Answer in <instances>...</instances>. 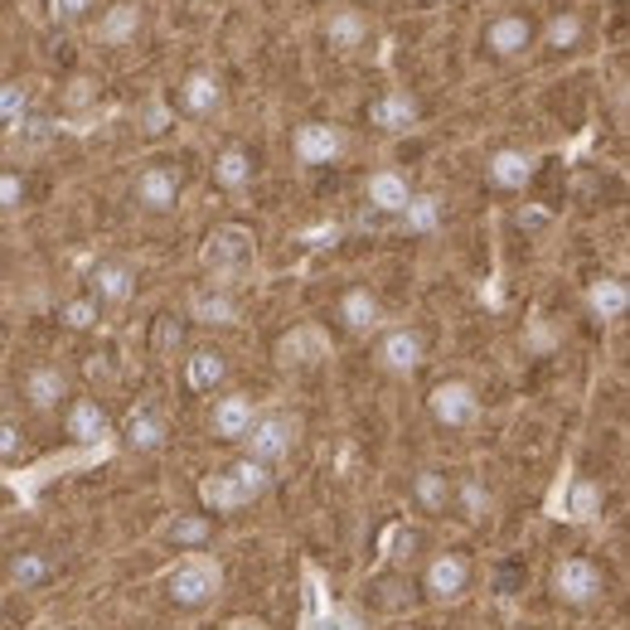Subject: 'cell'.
<instances>
[{"label":"cell","mask_w":630,"mask_h":630,"mask_svg":"<svg viewBox=\"0 0 630 630\" xmlns=\"http://www.w3.org/2000/svg\"><path fill=\"white\" fill-rule=\"evenodd\" d=\"M417 121H422V102H417V93H408V88H388L369 102V127L373 131L403 137V131H412Z\"/></svg>","instance_id":"13"},{"label":"cell","mask_w":630,"mask_h":630,"mask_svg":"<svg viewBox=\"0 0 630 630\" xmlns=\"http://www.w3.org/2000/svg\"><path fill=\"white\" fill-rule=\"evenodd\" d=\"M165 417L161 412H151V408H137L127 422H121V442L131 446V452H161L165 446Z\"/></svg>","instance_id":"29"},{"label":"cell","mask_w":630,"mask_h":630,"mask_svg":"<svg viewBox=\"0 0 630 630\" xmlns=\"http://www.w3.org/2000/svg\"><path fill=\"white\" fill-rule=\"evenodd\" d=\"M363 199H369V209L373 214H403L408 209V199H412V185L398 170H373L369 175V185H363Z\"/></svg>","instance_id":"26"},{"label":"cell","mask_w":630,"mask_h":630,"mask_svg":"<svg viewBox=\"0 0 630 630\" xmlns=\"http://www.w3.org/2000/svg\"><path fill=\"white\" fill-rule=\"evenodd\" d=\"M131 204L141 214H170L180 204V175L170 165H141V175L131 180Z\"/></svg>","instance_id":"10"},{"label":"cell","mask_w":630,"mask_h":630,"mask_svg":"<svg viewBox=\"0 0 630 630\" xmlns=\"http://www.w3.org/2000/svg\"><path fill=\"white\" fill-rule=\"evenodd\" d=\"M543 48H553V54H577L582 44H587V15L582 10H557V15L539 30Z\"/></svg>","instance_id":"27"},{"label":"cell","mask_w":630,"mask_h":630,"mask_svg":"<svg viewBox=\"0 0 630 630\" xmlns=\"http://www.w3.org/2000/svg\"><path fill=\"white\" fill-rule=\"evenodd\" d=\"M383 373H417L427 363V335L412 330V325H398V330H383L379 349H373Z\"/></svg>","instance_id":"9"},{"label":"cell","mask_w":630,"mask_h":630,"mask_svg":"<svg viewBox=\"0 0 630 630\" xmlns=\"http://www.w3.org/2000/svg\"><path fill=\"white\" fill-rule=\"evenodd\" d=\"M224 630H272L267 621H252V616H238V621H228Z\"/></svg>","instance_id":"47"},{"label":"cell","mask_w":630,"mask_h":630,"mask_svg":"<svg viewBox=\"0 0 630 630\" xmlns=\"http://www.w3.org/2000/svg\"><path fill=\"white\" fill-rule=\"evenodd\" d=\"M165 591H170V601L175 606L199 611V606L218 601V591H224V567H218L214 557H204V553H189L165 573Z\"/></svg>","instance_id":"2"},{"label":"cell","mask_w":630,"mask_h":630,"mask_svg":"<svg viewBox=\"0 0 630 630\" xmlns=\"http://www.w3.org/2000/svg\"><path fill=\"white\" fill-rule=\"evenodd\" d=\"M272 355L282 369H315V363L330 355V339H325V330H315V325H296V330H286L276 339Z\"/></svg>","instance_id":"17"},{"label":"cell","mask_w":630,"mask_h":630,"mask_svg":"<svg viewBox=\"0 0 630 630\" xmlns=\"http://www.w3.org/2000/svg\"><path fill=\"white\" fill-rule=\"evenodd\" d=\"M252 175H258V161H252L248 145H224L214 155V185L224 194H242L252 185Z\"/></svg>","instance_id":"25"},{"label":"cell","mask_w":630,"mask_h":630,"mask_svg":"<svg viewBox=\"0 0 630 630\" xmlns=\"http://www.w3.org/2000/svg\"><path fill=\"white\" fill-rule=\"evenodd\" d=\"M252 252H258V238L248 224H218L199 248V267L214 276V286H228L238 272L252 267Z\"/></svg>","instance_id":"1"},{"label":"cell","mask_w":630,"mask_h":630,"mask_svg":"<svg viewBox=\"0 0 630 630\" xmlns=\"http://www.w3.org/2000/svg\"><path fill=\"white\" fill-rule=\"evenodd\" d=\"M412 500L422 509H446L452 504V476L446 470H417L412 476Z\"/></svg>","instance_id":"33"},{"label":"cell","mask_w":630,"mask_h":630,"mask_svg":"<svg viewBox=\"0 0 630 630\" xmlns=\"http://www.w3.org/2000/svg\"><path fill=\"white\" fill-rule=\"evenodd\" d=\"M93 15H97V0H44V20L54 30H73V24H83Z\"/></svg>","instance_id":"39"},{"label":"cell","mask_w":630,"mask_h":630,"mask_svg":"<svg viewBox=\"0 0 630 630\" xmlns=\"http://www.w3.org/2000/svg\"><path fill=\"white\" fill-rule=\"evenodd\" d=\"M252 417H258V403H252L248 393H224V398H214L209 427H214L218 442H242L252 427Z\"/></svg>","instance_id":"21"},{"label":"cell","mask_w":630,"mask_h":630,"mask_svg":"<svg viewBox=\"0 0 630 630\" xmlns=\"http://www.w3.org/2000/svg\"><path fill=\"white\" fill-rule=\"evenodd\" d=\"M533 44H539V24H533V15H524V10H500V15L480 30V48L495 64H519V58H529Z\"/></svg>","instance_id":"3"},{"label":"cell","mask_w":630,"mask_h":630,"mask_svg":"<svg viewBox=\"0 0 630 630\" xmlns=\"http://www.w3.org/2000/svg\"><path fill=\"white\" fill-rule=\"evenodd\" d=\"M24 452V427L15 417H0V460H15Z\"/></svg>","instance_id":"42"},{"label":"cell","mask_w":630,"mask_h":630,"mask_svg":"<svg viewBox=\"0 0 630 630\" xmlns=\"http://www.w3.org/2000/svg\"><path fill=\"white\" fill-rule=\"evenodd\" d=\"M6 137H10V145H15V151L34 155V151H44V145L58 137V117H48V112H24L15 127L6 131Z\"/></svg>","instance_id":"32"},{"label":"cell","mask_w":630,"mask_h":630,"mask_svg":"<svg viewBox=\"0 0 630 630\" xmlns=\"http://www.w3.org/2000/svg\"><path fill=\"white\" fill-rule=\"evenodd\" d=\"M88 296H93L102 311L127 306V301L137 296V267L121 262V258H102V262H97L93 272H88Z\"/></svg>","instance_id":"11"},{"label":"cell","mask_w":630,"mask_h":630,"mask_svg":"<svg viewBox=\"0 0 630 630\" xmlns=\"http://www.w3.org/2000/svg\"><path fill=\"white\" fill-rule=\"evenodd\" d=\"M48 573H54V567H48L44 553H15V557H10V582H15V587H24V591L44 587Z\"/></svg>","instance_id":"38"},{"label":"cell","mask_w":630,"mask_h":630,"mask_svg":"<svg viewBox=\"0 0 630 630\" xmlns=\"http://www.w3.org/2000/svg\"><path fill=\"white\" fill-rule=\"evenodd\" d=\"M335 321L345 325L349 335H373L383 325V301L373 296L369 286H349L345 296H339V306H335Z\"/></svg>","instance_id":"20"},{"label":"cell","mask_w":630,"mask_h":630,"mask_svg":"<svg viewBox=\"0 0 630 630\" xmlns=\"http://www.w3.org/2000/svg\"><path fill=\"white\" fill-rule=\"evenodd\" d=\"M189 321L199 325H238V296L228 286H204L189 301Z\"/></svg>","instance_id":"28"},{"label":"cell","mask_w":630,"mask_h":630,"mask_svg":"<svg viewBox=\"0 0 630 630\" xmlns=\"http://www.w3.org/2000/svg\"><path fill=\"white\" fill-rule=\"evenodd\" d=\"M180 339H185V325H180L175 315H161V321H155V335H151V345H155V349H175Z\"/></svg>","instance_id":"43"},{"label":"cell","mask_w":630,"mask_h":630,"mask_svg":"<svg viewBox=\"0 0 630 630\" xmlns=\"http://www.w3.org/2000/svg\"><path fill=\"white\" fill-rule=\"evenodd\" d=\"M301 442V417H291V412H258L252 417L248 436H242V446H248L252 460H262V466H276V460H286L296 452Z\"/></svg>","instance_id":"4"},{"label":"cell","mask_w":630,"mask_h":630,"mask_svg":"<svg viewBox=\"0 0 630 630\" xmlns=\"http://www.w3.org/2000/svg\"><path fill=\"white\" fill-rule=\"evenodd\" d=\"M587 306L597 321H621V315L630 311V286L621 282V276H597V282L587 286Z\"/></svg>","instance_id":"30"},{"label":"cell","mask_w":630,"mask_h":630,"mask_svg":"<svg viewBox=\"0 0 630 630\" xmlns=\"http://www.w3.org/2000/svg\"><path fill=\"white\" fill-rule=\"evenodd\" d=\"M199 504L209 509V514H238V509L252 504V490L242 485L238 470L228 466V470H214V476L199 480Z\"/></svg>","instance_id":"18"},{"label":"cell","mask_w":630,"mask_h":630,"mask_svg":"<svg viewBox=\"0 0 630 630\" xmlns=\"http://www.w3.org/2000/svg\"><path fill=\"white\" fill-rule=\"evenodd\" d=\"M0 398H6V393H0ZM0 417H6V412H0Z\"/></svg>","instance_id":"49"},{"label":"cell","mask_w":630,"mask_h":630,"mask_svg":"<svg viewBox=\"0 0 630 630\" xmlns=\"http://www.w3.org/2000/svg\"><path fill=\"white\" fill-rule=\"evenodd\" d=\"M427 412L442 422L446 432H466L480 417V393L466 379H442L427 393Z\"/></svg>","instance_id":"6"},{"label":"cell","mask_w":630,"mask_h":630,"mask_svg":"<svg viewBox=\"0 0 630 630\" xmlns=\"http://www.w3.org/2000/svg\"><path fill=\"white\" fill-rule=\"evenodd\" d=\"M460 504H466V514H470V519H480L485 509H490V495H485V485H480V480H466V485H460Z\"/></svg>","instance_id":"44"},{"label":"cell","mask_w":630,"mask_h":630,"mask_svg":"<svg viewBox=\"0 0 630 630\" xmlns=\"http://www.w3.org/2000/svg\"><path fill=\"white\" fill-rule=\"evenodd\" d=\"M6 339H10V335H6V325H0V349H6Z\"/></svg>","instance_id":"48"},{"label":"cell","mask_w":630,"mask_h":630,"mask_svg":"<svg viewBox=\"0 0 630 630\" xmlns=\"http://www.w3.org/2000/svg\"><path fill=\"white\" fill-rule=\"evenodd\" d=\"M291 151H296L301 165H335L339 155L349 151V137L335 121H301V127L291 131Z\"/></svg>","instance_id":"7"},{"label":"cell","mask_w":630,"mask_h":630,"mask_svg":"<svg viewBox=\"0 0 630 630\" xmlns=\"http://www.w3.org/2000/svg\"><path fill=\"white\" fill-rule=\"evenodd\" d=\"M563 519H567V524H591V519H601V485L587 480V476L567 480V490H563Z\"/></svg>","instance_id":"31"},{"label":"cell","mask_w":630,"mask_h":630,"mask_svg":"<svg viewBox=\"0 0 630 630\" xmlns=\"http://www.w3.org/2000/svg\"><path fill=\"white\" fill-rule=\"evenodd\" d=\"M519 224H524V228H543V224H548V214H543V209H519Z\"/></svg>","instance_id":"46"},{"label":"cell","mask_w":630,"mask_h":630,"mask_svg":"<svg viewBox=\"0 0 630 630\" xmlns=\"http://www.w3.org/2000/svg\"><path fill=\"white\" fill-rule=\"evenodd\" d=\"M58 321H64V330H78V335H88L102 325V306H97L93 296H73L58 306Z\"/></svg>","instance_id":"37"},{"label":"cell","mask_w":630,"mask_h":630,"mask_svg":"<svg viewBox=\"0 0 630 630\" xmlns=\"http://www.w3.org/2000/svg\"><path fill=\"white\" fill-rule=\"evenodd\" d=\"M325 44H330V54H339V58L359 54V48L369 44V15H363L359 6L330 10V20H325Z\"/></svg>","instance_id":"19"},{"label":"cell","mask_w":630,"mask_h":630,"mask_svg":"<svg viewBox=\"0 0 630 630\" xmlns=\"http://www.w3.org/2000/svg\"><path fill=\"white\" fill-rule=\"evenodd\" d=\"M93 102H97V78H88V73L68 78V88H64V107H68V112H88Z\"/></svg>","instance_id":"41"},{"label":"cell","mask_w":630,"mask_h":630,"mask_svg":"<svg viewBox=\"0 0 630 630\" xmlns=\"http://www.w3.org/2000/svg\"><path fill=\"white\" fill-rule=\"evenodd\" d=\"M533 170H539V161H533L529 151H514V145H504V151H495L490 161H485V180H490L495 189L514 194V189H524L529 180H533Z\"/></svg>","instance_id":"23"},{"label":"cell","mask_w":630,"mask_h":630,"mask_svg":"<svg viewBox=\"0 0 630 630\" xmlns=\"http://www.w3.org/2000/svg\"><path fill=\"white\" fill-rule=\"evenodd\" d=\"M398 218H403L408 233H436V224H442V199H436V194H412L408 209Z\"/></svg>","instance_id":"34"},{"label":"cell","mask_w":630,"mask_h":630,"mask_svg":"<svg viewBox=\"0 0 630 630\" xmlns=\"http://www.w3.org/2000/svg\"><path fill=\"white\" fill-rule=\"evenodd\" d=\"M20 398H24V408L30 412H58L64 408V398L68 393V373L58 369V363H34L30 373H24V383H20Z\"/></svg>","instance_id":"14"},{"label":"cell","mask_w":630,"mask_h":630,"mask_svg":"<svg viewBox=\"0 0 630 630\" xmlns=\"http://www.w3.org/2000/svg\"><path fill=\"white\" fill-rule=\"evenodd\" d=\"M218 107H224V83H218V73L209 68H194L180 78L175 88V112L185 117H214Z\"/></svg>","instance_id":"15"},{"label":"cell","mask_w":630,"mask_h":630,"mask_svg":"<svg viewBox=\"0 0 630 630\" xmlns=\"http://www.w3.org/2000/svg\"><path fill=\"white\" fill-rule=\"evenodd\" d=\"M24 199H30V180H24L20 170L0 165V214H15V209H24Z\"/></svg>","instance_id":"40"},{"label":"cell","mask_w":630,"mask_h":630,"mask_svg":"<svg viewBox=\"0 0 630 630\" xmlns=\"http://www.w3.org/2000/svg\"><path fill=\"white\" fill-rule=\"evenodd\" d=\"M470 591V557L466 553H436L427 563V597L432 601H460Z\"/></svg>","instance_id":"16"},{"label":"cell","mask_w":630,"mask_h":630,"mask_svg":"<svg viewBox=\"0 0 630 630\" xmlns=\"http://www.w3.org/2000/svg\"><path fill=\"white\" fill-rule=\"evenodd\" d=\"M165 539L175 543V548H199V543L214 539V524L204 514H180V519H170L165 524Z\"/></svg>","instance_id":"36"},{"label":"cell","mask_w":630,"mask_h":630,"mask_svg":"<svg viewBox=\"0 0 630 630\" xmlns=\"http://www.w3.org/2000/svg\"><path fill=\"white\" fill-rule=\"evenodd\" d=\"M165 127H170V107L165 102H145L141 107V131L145 137H161Z\"/></svg>","instance_id":"45"},{"label":"cell","mask_w":630,"mask_h":630,"mask_svg":"<svg viewBox=\"0 0 630 630\" xmlns=\"http://www.w3.org/2000/svg\"><path fill=\"white\" fill-rule=\"evenodd\" d=\"M64 427H68V436L78 446H97V442H107V436H112V417H107V408L97 403V398H73Z\"/></svg>","instance_id":"22"},{"label":"cell","mask_w":630,"mask_h":630,"mask_svg":"<svg viewBox=\"0 0 630 630\" xmlns=\"http://www.w3.org/2000/svg\"><path fill=\"white\" fill-rule=\"evenodd\" d=\"M24 112H34V88L30 83H0V131H10Z\"/></svg>","instance_id":"35"},{"label":"cell","mask_w":630,"mask_h":630,"mask_svg":"<svg viewBox=\"0 0 630 630\" xmlns=\"http://www.w3.org/2000/svg\"><path fill=\"white\" fill-rule=\"evenodd\" d=\"M301 630H363L349 606H339L325 591V577L306 567V591H301Z\"/></svg>","instance_id":"5"},{"label":"cell","mask_w":630,"mask_h":630,"mask_svg":"<svg viewBox=\"0 0 630 630\" xmlns=\"http://www.w3.org/2000/svg\"><path fill=\"white\" fill-rule=\"evenodd\" d=\"M553 591L563 606H597L606 582H601V567L587 563V557H563L553 573Z\"/></svg>","instance_id":"8"},{"label":"cell","mask_w":630,"mask_h":630,"mask_svg":"<svg viewBox=\"0 0 630 630\" xmlns=\"http://www.w3.org/2000/svg\"><path fill=\"white\" fill-rule=\"evenodd\" d=\"M228 383V355L224 349H189L185 359V388L189 393H218Z\"/></svg>","instance_id":"24"},{"label":"cell","mask_w":630,"mask_h":630,"mask_svg":"<svg viewBox=\"0 0 630 630\" xmlns=\"http://www.w3.org/2000/svg\"><path fill=\"white\" fill-rule=\"evenodd\" d=\"M141 24H145L141 0H107V6L97 10V20H93V40L107 44V48H121V44L137 40Z\"/></svg>","instance_id":"12"}]
</instances>
